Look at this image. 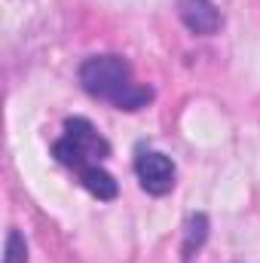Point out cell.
<instances>
[{
    "label": "cell",
    "mask_w": 260,
    "mask_h": 263,
    "mask_svg": "<svg viewBox=\"0 0 260 263\" xmlns=\"http://www.w3.org/2000/svg\"><path fill=\"white\" fill-rule=\"evenodd\" d=\"M65 138L67 141H73V144H77L86 156H92L95 162L104 159V156H110V144L98 135V129H95L89 120H83V117L67 120L65 123Z\"/></svg>",
    "instance_id": "obj_4"
},
{
    "label": "cell",
    "mask_w": 260,
    "mask_h": 263,
    "mask_svg": "<svg viewBox=\"0 0 260 263\" xmlns=\"http://www.w3.org/2000/svg\"><path fill=\"white\" fill-rule=\"evenodd\" d=\"M80 83L92 98L110 101L120 110H141L150 98L153 89L138 86L132 77L129 62L120 55H92L80 65Z\"/></svg>",
    "instance_id": "obj_1"
},
{
    "label": "cell",
    "mask_w": 260,
    "mask_h": 263,
    "mask_svg": "<svg viewBox=\"0 0 260 263\" xmlns=\"http://www.w3.org/2000/svg\"><path fill=\"white\" fill-rule=\"evenodd\" d=\"M3 263H28V245L18 230L6 233V248H3Z\"/></svg>",
    "instance_id": "obj_6"
},
{
    "label": "cell",
    "mask_w": 260,
    "mask_h": 263,
    "mask_svg": "<svg viewBox=\"0 0 260 263\" xmlns=\"http://www.w3.org/2000/svg\"><path fill=\"white\" fill-rule=\"evenodd\" d=\"M178 15L187 25V31L193 34H214L220 28V12L211 0H181L178 3Z\"/></svg>",
    "instance_id": "obj_3"
},
{
    "label": "cell",
    "mask_w": 260,
    "mask_h": 263,
    "mask_svg": "<svg viewBox=\"0 0 260 263\" xmlns=\"http://www.w3.org/2000/svg\"><path fill=\"white\" fill-rule=\"evenodd\" d=\"M77 178H80V184H83L92 196H98L101 202H110V199H117V193H120L114 175L104 172L98 162H95V165H86L83 172H77Z\"/></svg>",
    "instance_id": "obj_5"
},
{
    "label": "cell",
    "mask_w": 260,
    "mask_h": 263,
    "mask_svg": "<svg viewBox=\"0 0 260 263\" xmlns=\"http://www.w3.org/2000/svg\"><path fill=\"white\" fill-rule=\"evenodd\" d=\"M205 236H208V217L205 214H193L190 217V233H187V251L190 248H199L202 242H205Z\"/></svg>",
    "instance_id": "obj_7"
},
{
    "label": "cell",
    "mask_w": 260,
    "mask_h": 263,
    "mask_svg": "<svg viewBox=\"0 0 260 263\" xmlns=\"http://www.w3.org/2000/svg\"><path fill=\"white\" fill-rule=\"evenodd\" d=\"M135 172H138L141 187L150 196H165L175 187V165L169 156H162L156 150H141L135 159Z\"/></svg>",
    "instance_id": "obj_2"
}]
</instances>
